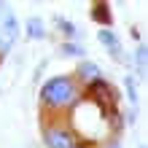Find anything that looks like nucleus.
I'll use <instances>...</instances> for the list:
<instances>
[{
	"label": "nucleus",
	"instance_id": "11",
	"mask_svg": "<svg viewBox=\"0 0 148 148\" xmlns=\"http://www.w3.org/2000/svg\"><path fill=\"white\" fill-rule=\"evenodd\" d=\"M127 97H129V102H132V108H137V86H135V78L132 75H127Z\"/></svg>",
	"mask_w": 148,
	"mask_h": 148
},
{
	"label": "nucleus",
	"instance_id": "12",
	"mask_svg": "<svg viewBox=\"0 0 148 148\" xmlns=\"http://www.w3.org/2000/svg\"><path fill=\"white\" fill-rule=\"evenodd\" d=\"M105 148H121V145H119V143H116V140H113V143H108V145H105Z\"/></svg>",
	"mask_w": 148,
	"mask_h": 148
},
{
	"label": "nucleus",
	"instance_id": "5",
	"mask_svg": "<svg viewBox=\"0 0 148 148\" xmlns=\"http://www.w3.org/2000/svg\"><path fill=\"white\" fill-rule=\"evenodd\" d=\"M59 57H65V59H86V49L81 46V43H75V40H65V43H59Z\"/></svg>",
	"mask_w": 148,
	"mask_h": 148
},
{
	"label": "nucleus",
	"instance_id": "10",
	"mask_svg": "<svg viewBox=\"0 0 148 148\" xmlns=\"http://www.w3.org/2000/svg\"><path fill=\"white\" fill-rule=\"evenodd\" d=\"M135 70L145 75V46H137L135 49Z\"/></svg>",
	"mask_w": 148,
	"mask_h": 148
},
{
	"label": "nucleus",
	"instance_id": "9",
	"mask_svg": "<svg viewBox=\"0 0 148 148\" xmlns=\"http://www.w3.org/2000/svg\"><path fill=\"white\" fill-rule=\"evenodd\" d=\"M57 30L62 32V35L67 38V40H73V38H78V27L73 22H67V19H62V16H57Z\"/></svg>",
	"mask_w": 148,
	"mask_h": 148
},
{
	"label": "nucleus",
	"instance_id": "8",
	"mask_svg": "<svg viewBox=\"0 0 148 148\" xmlns=\"http://www.w3.org/2000/svg\"><path fill=\"white\" fill-rule=\"evenodd\" d=\"M92 19L100 24V27H110V22H113V16H110V8L105 3H94L92 5Z\"/></svg>",
	"mask_w": 148,
	"mask_h": 148
},
{
	"label": "nucleus",
	"instance_id": "7",
	"mask_svg": "<svg viewBox=\"0 0 148 148\" xmlns=\"http://www.w3.org/2000/svg\"><path fill=\"white\" fill-rule=\"evenodd\" d=\"M3 38H8L11 43H16V38H19V22H16L14 14H5L3 16V32H0Z\"/></svg>",
	"mask_w": 148,
	"mask_h": 148
},
{
	"label": "nucleus",
	"instance_id": "4",
	"mask_svg": "<svg viewBox=\"0 0 148 148\" xmlns=\"http://www.w3.org/2000/svg\"><path fill=\"white\" fill-rule=\"evenodd\" d=\"M75 81L81 84V89L84 86H89L92 81H97V78H102V70L94 62H89V59H81V62H78V67H75Z\"/></svg>",
	"mask_w": 148,
	"mask_h": 148
},
{
	"label": "nucleus",
	"instance_id": "1",
	"mask_svg": "<svg viewBox=\"0 0 148 148\" xmlns=\"http://www.w3.org/2000/svg\"><path fill=\"white\" fill-rule=\"evenodd\" d=\"M78 100H81V84L73 75H54L40 86V105L46 110H54L57 119L59 113H70Z\"/></svg>",
	"mask_w": 148,
	"mask_h": 148
},
{
	"label": "nucleus",
	"instance_id": "13",
	"mask_svg": "<svg viewBox=\"0 0 148 148\" xmlns=\"http://www.w3.org/2000/svg\"><path fill=\"white\" fill-rule=\"evenodd\" d=\"M78 148H89V145H78Z\"/></svg>",
	"mask_w": 148,
	"mask_h": 148
},
{
	"label": "nucleus",
	"instance_id": "3",
	"mask_svg": "<svg viewBox=\"0 0 148 148\" xmlns=\"http://www.w3.org/2000/svg\"><path fill=\"white\" fill-rule=\"evenodd\" d=\"M97 40L108 49V54L116 59V62H124V54H121V40H119V35H116L113 30L100 27V30H97Z\"/></svg>",
	"mask_w": 148,
	"mask_h": 148
},
{
	"label": "nucleus",
	"instance_id": "2",
	"mask_svg": "<svg viewBox=\"0 0 148 148\" xmlns=\"http://www.w3.org/2000/svg\"><path fill=\"white\" fill-rule=\"evenodd\" d=\"M43 143L46 148H78V137L73 135V129L65 124V121H43Z\"/></svg>",
	"mask_w": 148,
	"mask_h": 148
},
{
	"label": "nucleus",
	"instance_id": "6",
	"mask_svg": "<svg viewBox=\"0 0 148 148\" xmlns=\"http://www.w3.org/2000/svg\"><path fill=\"white\" fill-rule=\"evenodd\" d=\"M24 27H27V38H32V40L46 38V24H43V19H38V16H30V19L24 22Z\"/></svg>",
	"mask_w": 148,
	"mask_h": 148
}]
</instances>
